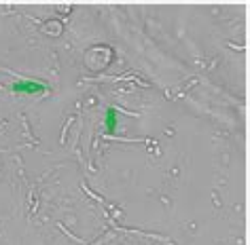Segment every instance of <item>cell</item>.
<instances>
[{
	"label": "cell",
	"mask_w": 250,
	"mask_h": 245,
	"mask_svg": "<svg viewBox=\"0 0 250 245\" xmlns=\"http://www.w3.org/2000/svg\"><path fill=\"white\" fill-rule=\"evenodd\" d=\"M9 89L13 93H23V95H41V93H47L49 87L41 80H32V78H20L13 80L9 85Z\"/></svg>",
	"instance_id": "cell-1"
},
{
	"label": "cell",
	"mask_w": 250,
	"mask_h": 245,
	"mask_svg": "<svg viewBox=\"0 0 250 245\" xmlns=\"http://www.w3.org/2000/svg\"><path fill=\"white\" fill-rule=\"evenodd\" d=\"M117 123H119V110L110 106V108L106 110V116H104L106 133H115V131H117Z\"/></svg>",
	"instance_id": "cell-2"
}]
</instances>
